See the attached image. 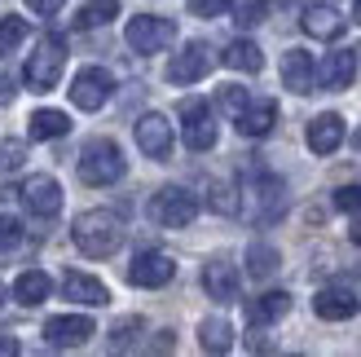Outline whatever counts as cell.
I'll use <instances>...</instances> for the list:
<instances>
[{
	"label": "cell",
	"instance_id": "obj_34",
	"mask_svg": "<svg viewBox=\"0 0 361 357\" xmlns=\"http://www.w3.org/2000/svg\"><path fill=\"white\" fill-rule=\"evenodd\" d=\"M229 5H233V0H190V13L194 18H221Z\"/></svg>",
	"mask_w": 361,
	"mask_h": 357
},
{
	"label": "cell",
	"instance_id": "obj_33",
	"mask_svg": "<svg viewBox=\"0 0 361 357\" xmlns=\"http://www.w3.org/2000/svg\"><path fill=\"white\" fill-rule=\"evenodd\" d=\"M247 102H251V97H247V88H238V84H225V88H221V106H225L229 115H238Z\"/></svg>",
	"mask_w": 361,
	"mask_h": 357
},
{
	"label": "cell",
	"instance_id": "obj_17",
	"mask_svg": "<svg viewBox=\"0 0 361 357\" xmlns=\"http://www.w3.org/2000/svg\"><path fill=\"white\" fill-rule=\"evenodd\" d=\"M274 123H278V106L260 97V102H247L238 115H233V128H238L243 137H269L274 133Z\"/></svg>",
	"mask_w": 361,
	"mask_h": 357
},
{
	"label": "cell",
	"instance_id": "obj_40",
	"mask_svg": "<svg viewBox=\"0 0 361 357\" xmlns=\"http://www.w3.org/2000/svg\"><path fill=\"white\" fill-rule=\"evenodd\" d=\"M9 97H13V80L0 71V102H9Z\"/></svg>",
	"mask_w": 361,
	"mask_h": 357
},
{
	"label": "cell",
	"instance_id": "obj_30",
	"mask_svg": "<svg viewBox=\"0 0 361 357\" xmlns=\"http://www.w3.org/2000/svg\"><path fill=\"white\" fill-rule=\"evenodd\" d=\"M27 35H31V27L23 18H5V23H0V58H5V53H18V44H23Z\"/></svg>",
	"mask_w": 361,
	"mask_h": 357
},
{
	"label": "cell",
	"instance_id": "obj_9",
	"mask_svg": "<svg viewBox=\"0 0 361 357\" xmlns=\"http://www.w3.org/2000/svg\"><path fill=\"white\" fill-rule=\"evenodd\" d=\"M176 278V260L168 256V252H137L133 256V265H128V282L133 287H146V291H154V287H168V282Z\"/></svg>",
	"mask_w": 361,
	"mask_h": 357
},
{
	"label": "cell",
	"instance_id": "obj_22",
	"mask_svg": "<svg viewBox=\"0 0 361 357\" xmlns=\"http://www.w3.org/2000/svg\"><path fill=\"white\" fill-rule=\"evenodd\" d=\"M286 313H291V296L286 291H264V296H256L247 305V317L256 327H269V322H278V317H286Z\"/></svg>",
	"mask_w": 361,
	"mask_h": 357
},
{
	"label": "cell",
	"instance_id": "obj_23",
	"mask_svg": "<svg viewBox=\"0 0 361 357\" xmlns=\"http://www.w3.org/2000/svg\"><path fill=\"white\" fill-rule=\"evenodd\" d=\"M221 62H225L229 71L256 75V71H264V53H260V44H251V40H229V49L221 53Z\"/></svg>",
	"mask_w": 361,
	"mask_h": 357
},
{
	"label": "cell",
	"instance_id": "obj_14",
	"mask_svg": "<svg viewBox=\"0 0 361 357\" xmlns=\"http://www.w3.org/2000/svg\"><path fill=\"white\" fill-rule=\"evenodd\" d=\"M238 270L225 260V256H216V260H207L203 265V291L212 296V300H221V305H229V300H238Z\"/></svg>",
	"mask_w": 361,
	"mask_h": 357
},
{
	"label": "cell",
	"instance_id": "obj_20",
	"mask_svg": "<svg viewBox=\"0 0 361 357\" xmlns=\"http://www.w3.org/2000/svg\"><path fill=\"white\" fill-rule=\"evenodd\" d=\"M304 141H309L313 155H335L339 146H344V119H339L335 111L317 115V119L309 123V133H304Z\"/></svg>",
	"mask_w": 361,
	"mask_h": 357
},
{
	"label": "cell",
	"instance_id": "obj_1",
	"mask_svg": "<svg viewBox=\"0 0 361 357\" xmlns=\"http://www.w3.org/2000/svg\"><path fill=\"white\" fill-rule=\"evenodd\" d=\"M71 238H75V247H80L88 260H106V256L119 252L123 225H119L115 212L93 207V212H80V217H75V225H71Z\"/></svg>",
	"mask_w": 361,
	"mask_h": 357
},
{
	"label": "cell",
	"instance_id": "obj_38",
	"mask_svg": "<svg viewBox=\"0 0 361 357\" xmlns=\"http://www.w3.org/2000/svg\"><path fill=\"white\" fill-rule=\"evenodd\" d=\"M62 5H66V0H27V9H31V13H44V18H53Z\"/></svg>",
	"mask_w": 361,
	"mask_h": 357
},
{
	"label": "cell",
	"instance_id": "obj_4",
	"mask_svg": "<svg viewBox=\"0 0 361 357\" xmlns=\"http://www.w3.org/2000/svg\"><path fill=\"white\" fill-rule=\"evenodd\" d=\"M62 71H66V49H62V40L44 35V40L35 44V53L27 58V66H23V84L31 93H49V88H58Z\"/></svg>",
	"mask_w": 361,
	"mask_h": 357
},
{
	"label": "cell",
	"instance_id": "obj_24",
	"mask_svg": "<svg viewBox=\"0 0 361 357\" xmlns=\"http://www.w3.org/2000/svg\"><path fill=\"white\" fill-rule=\"evenodd\" d=\"M49 291H53V278L44 274V270H27V274H18V282H13V300L18 305H40V300H49Z\"/></svg>",
	"mask_w": 361,
	"mask_h": 357
},
{
	"label": "cell",
	"instance_id": "obj_28",
	"mask_svg": "<svg viewBox=\"0 0 361 357\" xmlns=\"http://www.w3.org/2000/svg\"><path fill=\"white\" fill-rule=\"evenodd\" d=\"M207 207L221 212V217H233V212H238V186L212 181V186H207Z\"/></svg>",
	"mask_w": 361,
	"mask_h": 357
},
{
	"label": "cell",
	"instance_id": "obj_41",
	"mask_svg": "<svg viewBox=\"0 0 361 357\" xmlns=\"http://www.w3.org/2000/svg\"><path fill=\"white\" fill-rule=\"evenodd\" d=\"M13 353H23V349H18V340H0V357H13Z\"/></svg>",
	"mask_w": 361,
	"mask_h": 357
},
{
	"label": "cell",
	"instance_id": "obj_11",
	"mask_svg": "<svg viewBox=\"0 0 361 357\" xmlns=\"http://www.w3.org/2000/svg\"><path fill=\"white\" fill-rule=\"evenodd\" d=\"M23 203L40 221H53L62 212V186L53 181V176H44V172H35V176H27V181H23Z\"/></svg>",
	"mask_w": 361,
	"mask_h": 357
},
{
	"label": "cell",
	"instance_id": "obj_39",
	"mask_svg": "<svg viewBox=\"0 0 361 357\" xmlns=\"http://www.w3.org/2000/svg\"><path fill=\"white\" fill-rule=\"evenodd\" d=\"M168 349H176V340H172V331H159V340H154V353H168Z\"/></svg>",
	"mask_w": 361,
	"mask_h": 357
},
{
	"label": "cell",
	"instance_id": "obj_25",
	"mask_svg": "<svg viewBox=\"0 0 361 357\" xmlns=\"http://www.w3.org/2000/svg\"><path fill=\"white\" fill-rule=\"evenodd\" d=\"M27 133H31V141H53V137L71 133V119H66V111H31Z\"/></svg>",
	"mask_w": 361,
	"mask_h": 357
},
{
	"label": "cell",
	"instance_id": "obj_2",
	"mask_svg": "<svg viewBox=\"0 0 361 357\" xmlns=\"http://www.w3.org/2000/svg\"><path fill=\"white\" fill-rule=\"evenodd\" d=\"M238 212H247V221L269 225L286 212V186L269 172H251V181L238 190Z\"/></svg>",
	"mask_w": 361,
	"mask_h": 357
},
{
	"label": "cell",
	"instance_id": "obj_15",
	"mask_svg": "<svg viewBox=\"0 0 361 357\" xmlns=\"http://www.w3.org/2000/svg\"><path fill=\"white\" fill-rule=\"evenodd\" d=\"M282 84L291 88V93H313L317 88V66H313V53H304V49H291V53H282Z\"/></svg>",
	"mask_w": 361,
	"mask_h": 357
},
{
	"label": "cell",
	"instance_id": "obj_12",
	"mask_svg": "<svg viewBox=\"0 0 361 357\" xmlns=\"http://www.w3.org/2000/svg\"><path fill=\"white\" fill-rule=\"evenodd\" d=\"M207 71H212V49L194 40V44H185V49H180L176 58L168 62V80H172V84H194V80H203Z\"/></svg>",
	"mask_w": 361,
	"mask_h": 357
},
{
	"label": "cell",
	"instance_id": "obj_43",
	"mask_svg": "<svg viewBox=\"0 0 361 357\" xmlns=\"http://www.w3.org/2000/svg\"><path fill=\"white\" fill-rule=\"evenodd\" d=\"M353 23H361V0H357V5H353Z\"/></svg>",
	"mask_w": 361,
	"mask_h": 357
},
{
	"label": "cell",
	"instance_id": "obj_6",
	"mask_svg": "<svg viewBox=\"0 0 361 357\" xmlns=\"http://www.w3.org/2000/svg\"><path fill=\"white\" fill-rule=\"evenodd\" d=\"M150 217L164 229H185L198 217V199L190 190H180V186H168V190H159L150 199Z\"/></svg>",
	"mask_w": 361,
	"mask_h": 357
},
{
	"label": "cell",
	"instance_id": "obj_13",
	"mask_svg": "<svg viewBox=\"0 0 361 357\" xmlns=\"http://www.w3.org/2000/svg\"><path fill=\"white\" fill-rule=\"evenodd\" d=\"M137 146L150 159H168L172 155V123L164 115H141L137 119Z\"/></svg>",
	"mask_w": 361,
	"mask_h": 357
},
{
	"label": "cell",
	"instance_id": "obj_7",
	"mask_svg": "<svg viewBox=\"0 0 361 357\" xmlns=\"http://www.w3.org/2000/svg\"><path fill=\"white\" fill-rule=\"evenodd\" d=\"M115 93V75L106 66H84L75 80H71V102L80 106V111H102L106 102Z\"/></svg>",
	"mask_w": 361,
	"mask_h": 357
},
{
	"label": "cell",
	"instance_id": "obj_36",
	"mask_svg": "<svg viewBox=\"0 0 361 357\" xmlns=\"http://www.w3.org/2000/svg\"><path fill=\"white\" fill-rule=\"evenodd\" d=\"M256 23H264V5L251 0V5H243V13H238V27H256Z\"/></svg>",
	"mask_w": 361,
	"mask_h": 357
},
{
	"label": "cell",
	"instance_id": "obj_26",
	"mask_svg": "<svg viewBox=\"0 0 361 357\" xmlns=\"http://www.w3.org/2000/svg\"><path fill=\"white\" fill-rule=\"evenodd\" d=\"M198 344H203V353H229L233 349L229 317H203V327H198Z\"/></svg>",
	"mask_w": 361,
	"mask_h": 357
},
{
	"label": "cell",
	"instance_id": "obj_35",
	"mask_svg": "<svg viewBox=\"0 0 361 357\" xmlns=\"http://www.w3.org/2000/svg\"><path fill=\"white\" fill-rule=\"evenodd\" d=\"M335 207L339 212H361V186H339L335 190Z\"/></svg>",
	"mask_w": 361,
	"mask_h": 357
},
{
	"label": "cell",
	"instance_id": "obj_5",
	"mask_svg": "<svg viewBox=\"0 0 361 357\" xmlns=\"http://www.w3.org/2000/svg\"><path fill=\"white\" fill-rule=\"evenodd\" d=\"M133 53H164L172 40H176V23L172 18H154V13H137L128 31H123Z\"/></svg>",
	"mask_w": 361,
	"mask_h": 357
},
{
	"label": "cell",
	"instance_id": "obj_21",
	"mask_svg": "<svg viewBox=\"0 0 361 357\" xmlns=\"http://www.w3.org/2000/svg\"><path fill=\"white\" fill-rule=\"evenodd\" d=\"M317 80H322V88H331V93H339V88H348V84L357 80V53H353V49H339V53H331V58L322 62Z\"/></svg>",
	"mask_w": 361,
	"mask_h": 357
},
{
	"label": "cell",
	"instance_id": "obj_3",
	"mask_svg": "<svg viewBox=\"0 0 361 357\" xmlns=\"http://www.w3.org/2000/svg\"><path fill=\"white\" fill-rule=\"evenodd\" d=\"M123 176V155L111 137H93L80 150V181L84 186H115Z\"/></svg>",
	"mask_w": 361,
	"mask_h": 357
},
{
	"label": "cell",
	"instance_id": "obj_29",
	"mask_svg": "<svg viewBox=\"0 0 361 357\" xmlns=\"http://www.w3.org/2000/svg\"><path fill=\"white\" fill-rule=\"evenodd\" d=\"M111 18H119V0H88L75 23H80V27H106Z\"/></svg>",
	"mask_w": 361,
	"mask_h": 357
},
{
	"label": "cell",
	"instance_id": "obj_10",
	"mask_svg": "<svg viewBox=\"0 0 361 357\" xmlns=\"http://www.w3.org/2000/svg\"><path fill=\"white\" fill-rule=\"evenodd\" d=\"M97 335V327H93V317H84V313H62V317H49L44 322V340L53 344V349H80V344H88Z\"/></svg>",
	"mask_w": 361,
	"mask_h": 357
},
{
	"label": "cell",
	"instance_id": "obj_37",
	"mask_svg": "<svg viewBox=\"0 0 361 357\" xmlns=\"http://www.w3.org/2000/svg\"><path fill=\"white\" fill-rule=\"evenodd\" d=\"M23 159H27V150L18 146V141H5V159H0V164H5V168H23Z\"/></svg>",
	"mask_w": 361,
	"mask_h": 357
},
{
	"label": "cell",
	"instance_id": "obj_16",
	"mask_svg": "<svg viewBox=\"0 0 361 357\" xmlns=\"http://www.w3.org/2000/svg\"><path fill=\"white\" fill-rule=\"evenodd\" d=\"M357 309H361V300L348 287H326V291L313 296V313L322 317V322H348Z\"/></svg>",
	"mask_w": 361,
	"mask_h": 357
},
{
	"label": "cell",
	"instance_id": "obj_19",
	"mask_svg": "<svg viewBox=\"0 0 361 357\" xmlns=\"http://www.w3.org/2000/svg\"><path fill=\"white\" fill-rule=\"evenodd\" d=\"M62 296L75 300V305H88V309L111 305V291H106V282H102V278H88V274H80V270H71V274L62 278Z\"/></svg>",
	"mask_w": 361,
	"mask_h": 357
},
{
	"label": "cell",
	"instance_id": "obj_44",
	"mask_svg": "<svg viewBox=\"0 0 361 357\" xmlns=\"http://www.w3.org/2000/svg\"><path fill=\"white\" fill-rule=\"evenodd\" d=\"M0 309H5V287H0Z\"/></svg>",
	"mask_w": 361,
	"mask_h": 357
},
{
	"label": "cell",
	"instance_id": "obj_42",
	"mask_svg": "<svg viewBox=\"0 0 361 357\" xmlns=\"http://www.w3.org/2000/svg\"><path fill=\"white\" fill-rule=\"evenodd\" d=\"M348 238H353V243H357V247H361V221H357V225H353V229H348Z\"/></svg>",
	"mask_w": 361,
	"mask_h": 357
},
{
	"label": "cell",
	"instance_id": "obj_32",
	"mask_svg": "<svg viewBox=\"0 0 361 357\" xmlns=\"http://www.w3.org/2000/svg\"><path fill=\"white\" fill-rule=\"evenodd\" d=\"M23 243V221L18 217H0V252H13Z\"/></svg>",
	"mask_w": 361,
	"mask_h": 357
},
{
	"label": "cell",
	"instance_id": "obj_31",
	"mask_svg": "<svg viewBox=\"0 0 361 357\" xmlns=\"http://www.w3.org/2000/svg\"><path fill=\"white\" fill-rule=\"evenodd\" d=\"M141 331H146V322H141V317H123V322H115V331H111V349H115V353L133 349Z\"/></svg>",
	"mask_w": 361,
	"mask_h": 357
},
{
	"label": "cell",
	"instance_id": "obj_18",
	"mask_svg": "<svg viewBox=\"0 0 361 357\" xmlns=\"http://www.w3.org/2000/svg\"><path fill=\"white\" fill-rule=\"evenodd\" d=\"M300 27L309 31L313 40H339L344 27H348V18L339 13L335 5H309V9H304V18H300Z\"/></svg>",
	"mask_w": 361,
	"mask_h": 357
},
{
	"label": "cell",
	"instance_id": "obj_8",
	"mask_svg": "<svg viewBox=\"0 0 361 357\" xmlns=\"http://www.w3.org/2000/svg\"><path fill=\"white\" fill-rule=\"evenodd\" d=\"M180 123H185V146L194 155H203L216 146V119H212V106L203 97H185L180 102Z\"/></svg>",
	"mask_w": 361,
	"mask_h": 357
},
{
	"label": "cell",
	"instance_id": "obj_27",
	"mask_svg": "<svg viewBox=\"0 0 361 357\" xmlns=\"http://www.w3.org/2000/svg\"><path fill=\"white\" fill-rule=\"evenodd\" d=\"M278 265H282L278 247H269V243H251V247H247V274H251V278L278 274Z\"/></svg>",
	"mask_w": 361,
	"mask_h": 357
}]
</instances>
